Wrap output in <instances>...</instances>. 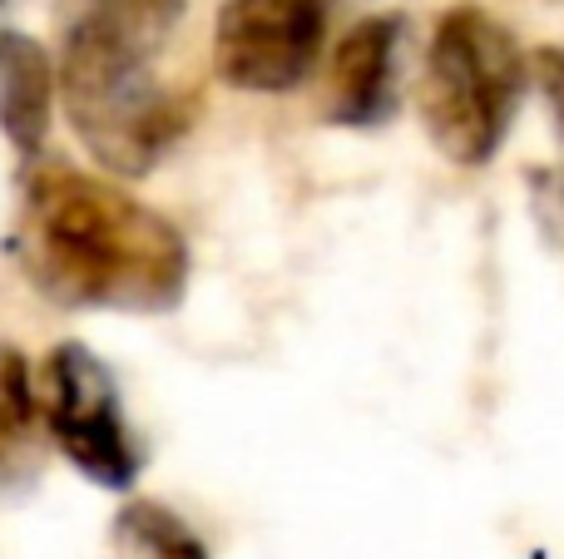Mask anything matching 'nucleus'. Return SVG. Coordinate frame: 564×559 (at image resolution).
I'll return each mask as SVG.
<instances>
[{
	"label": "nucleus",
	"instance_id": "423d86ee",
	"mask_svg": "<svg viewBox=\"0 0 564 559\" xmlns=\"http://www.w3.org/2000/svg\"><path fill=\"white\" fill-rule=\"evenodd\" d=\"M397 15H367L341 35L327 69V119L341 129H377L397 114Z\"/></svg>",
	"mask_w": 564,
	"mask_h": 559
},
{
	"label": "nucleus",
	"instance_id": "20e7f679",
	"mask_svg": "<svg viewBox=\"0 0 564 559\" xmlns=\"http://www.w3.org/2000/svg\"><path fill=\"white\" fill-rule=\"evenodd\" d=\"M35 402L45 436L75 471L105 491H129L139 481L144 451L124 421L115 376L85 342H59L35 366Z\"/></svg>",
	"mask_w": 564,
	"mask_h": 559
},
{
	"label": "nucleus",
	"instance_id": "f03ea898",
	"mask_svg": "<svg viewBox=\"0 0 564 559\" xmlns=\"http://www.w3.org/2000/svg\"><path fill=\"white\" fill-rule=\"evenodd\" d=\"M188 0H89L65 35L59 95L79 144L115 178H144L194 124V95L159 75Z\"/></svg>",
	"mask_w": 564,
	"mask_h": 559
},
{
	"label": "nucleus",
	"instance_id": "7ed1b4c3",
	"mask_svg": "<svg viewBox=\"0 0 564 559\" xmlns=\"http://www.w3.org/2000/svg\"><path fill=\"white\" fill-rule=\"evenodd\" d=\"M525 79L530 59L496 15L480 6H451L436 20L416 85V109L431 144L460 168L490 164L520 114Z\"/></svg>",
	"mask_w": 564,
	"mask_h": 559
},
{
	"label": "nucleus",
	"instance_id": "6e6552de",
	"mask_svg": "<svg viewBox=\"0 0 564 559\" xmlns=\"http://www.w3.org/2000/svg\"><path fill=\"white\" fill-rule=\"evenodd\" d=\"M35 372L25 366V357L0 352V495L35 471Z\"/></svg>",
	"mask_w": 564,
	"mask_h": 559
},
{
	"label": "nucleus",
	"instance_id": "39448f33",
	"mask_svg": "<svg viewBox=\"0 0 564 559\" xmlns=\"http://www.w3.org/2000/svg\"><path fill=\"white\" fill-rule=\"evenodd\" d=\"M327 40V0H224L214 69L248 95H288L312 75Z\"/></svg>",
	"mask_w": 564,
	"mask_h": 559
},
{
	"label": "nucleus",
	"instance_id": "0eeeda50",
	"mask_svg": "<svg viewBox=\"0 0 564 559\" xmlns=\"http://www.w3.org/2000/svg\"><path fill=\"white\" fill-rule=\"evenodd\" d=\"M59 69L45 45L20 30H0V134L20 158H35L50 134Z\"/></svg>",
	"mask_w": 564,
	"mask_h": 559
},
{
	"label": "nucleus",
	"instance_id": "f257e3e1",
	"mask_svg": "<svg viewBox=\"0 0 564 559\" xmlns=\"http://www.w3.org/2000/svg\"><path fill=\"white\" fill-rule=\"evenodd\" d=\"M30 287L59 307L169 313L188 287V243L164 213L79 168H35L15 223Z\"/></svg>",
	"mask_w": 564,
	"mask_h": 559
},
{
	"label": "nucleus",
	"instance_id": "9b49d317",
	"mask_svg": "<svg viewBox=\"0 0 564 559\" xmlns=\"http://www.w3.org/2000/svg\"><path fill=\"white\" fill-rule=\"evenodd\" d=\"M530 75H535V89H540V99H545L550 119H555V134L564 144V50L540 45L535 55H530Z\"/></svg>",
	"mask_w": 564,
	"mask_h": 559
},
{
	"label": "nucleus",
	"instance_id": "1a4fd4ad",
	"mask_svg": "<svg viewBox=\"0 0 564 559\" xmlns=\"http://www.w3.org/2000/svg\"><path fill=\"white\" fill-rule=\"evenodd\" d=\"M119 540L134 545L144 559H208L204 540H198L174 511L149 505V501L129 505V511L119 515Z\"/></svg>",
	"mask_w": 564,
	"mask_h": 559
},
{
	"label": "nucleus",
	"instance_id": "9d476101",
	"mask_svg": "<svg viewBox=\"0 0 564 559\" xmlns=\"http://www.w3.org/2000/svg\"><path fill=\"white\" fill-rule=\"evenodd\" d=\"M525 188H530V213H535L540 238L564 257V168H530Z\"/></svg>",
	"mask_w": 564,
	"mask_h": 559
},
{
	"label": "nucleus",
	"instance_id": "f8f14e48",
	"mask_svg": "<svg viewBox=\"0 0 564 559\" xmlns=\"http://www.w3.org/2000/svg\"><path fill=\"white\" fill-rule=\"evenodd\" d=\"M0 6H6V0H0Z\"/></svg>",
	"mask_w": 564,
	"mask_h": 559
}]
</instances>
